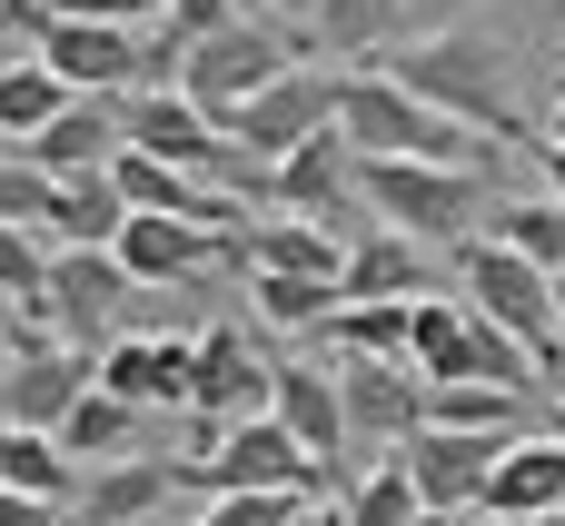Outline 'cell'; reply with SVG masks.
I'll return each instance as SVG.
<instances>
[{
  "label": "cell",
  "mask_w": 565,
  "mask_h": 526,
  "mask_svg": "<svg viewBox=\"0 0 565 526\" xmlns=\"http://www.w3.org/2000/svg\"><path fill=\"white\" fill-rule=\"evenodd\" d=\"M50 199H60V179H40L20 149L0 159V229H50Z\"/></svg>",
  "instance_id": "34"
},
{
  "label": "cell",
  "mask_w": 565,
  "mask_h": 526,
  "mask_svg": "<svg viewBox=\"0 0 565 526\" xmlns=\"http://www.w3.org/2000/svg\"><path fill=\"white\" fill-rule=\"evenodd\" d=\"M268 10H278V20H298V30L318 20V0H268Z\"/></svg>",
  "instance_id": "43"
},
{
  "label": "cell",
  "mask_w": 565,
  "mask_h": 526,
  "mask_svg": "<svg viewBox=\"0 0 565 526\" xmlns=\"http://www.w3.org/2000/svg\"><path fill=\"white\" fill-rule=\"evenodd\" d=\"M40 298H50V249H40V229H0V308L40 318Z\"/></svg>",
  "instance_id": "33"
},
{
  "label": "cell",
  "mask_w": 565,
  "mask_h": 526,
  "mask_svg": "<svg viewBox=\"0 0 565 526\" xmlns=\"http://www.w3.org/2000/svg\"><path fill=\"white\" fill-rule=\"evenodd\" d=\"M565 507V438H516L507 457H497V477H487V497H477V517L487 526H526V517H556Z\"/></svg>",
  "instance_id": "19"
},
{
  "label": "cell",
  "mask_w": 565,
  "mask_h": 526,
  "mask_svg": "<svg viewBox=\"0 0 565 526\" xmlns=\"http://www.w3.org/2000/svg\"><path fill=\"white\" fill-rule=\"evenodd\" d=\"M0 487H10V497H40V507H60V517H70L79 467L60 457V438H40V428H0Z\"/></svg>",
  "instance_id": "25"
},
{
  "label": "cell",
  "mask_w": 565,
  "mask_h": 526,
  "mask_svg": "<svg viewBox=\"0 0 565 526\" xmlns=\"http://www.w3.org/2000/svg\"><path fill=\"white\" fill-rule=\"evenodd\" d=\"M109 259L129 269V288H199V278L238 269V239L228 229H199V219H129Z\"/></svg>",
  "instance_id": "10"
},
{
  "label": "cell",
  "mask_w": 565,
  "mask_h": 526,
  "mask_svg": "<svg viewBox=\"0 0 565 526\" xmlns=\"http://www.w3.org/2000/svg\"><path fill=\"white\" fill-rule=\"evenodd\" d=\"M169 487H189L179 457H109V467L79 477L70 526H159V517H169Z\"/></svg>",
  "instance_id": "17"
},
{
  "label": "cell",
  "mask_w": 565,
  "mask_h": 526,
  "mask_svg": "<svg viewBox=\"0 0 565 526\" xmlns=\"http://www.w3.org/2000/svg\"><path fill=\"white\" fill-rule=\"evenodd\" d=\"M228 20H238V0H169V10H159V40H179V60H189V50L218 40Z\"/></svg>",
  "instance_id": "35"
},
{
  "label": "cell",
  "mask_w": 565,
  "mask_h": 526,
  "mask_svg": "<svg viewBox=\"0 0 565 526\" xmlns=\"http://www.w3.org/2000/svg\"><path fill=\"white\" fill-rule=\"evenodd\" d=\"M30 60H40L70 99H129L149 40H139V30H109V20H50V10L30 0Z\"/></svg>",
  "instance_id": "8"
},
{
  "label": "cell",
  "mask_w": 565,
  "mask_h": 526,
  "mask_svg": "<svg viewBox=\"0 0 565 526\" xmlns=\"http://www.w3.org/2000/svg\"><path fill=\"white\" fill-rule=\"evenodd\" d=\"M308 40H318L328 60H377V50L407 40V0H318Z\"/></svg>",
  "instance_id": "23"
},
{
  "label": "cell",
  "mask_w": 565,
  "mask_h": 526,
  "mask_svg": "<svg viewBox=\"0 0 565 526\" xmlns=\"http://www.w3.org/2000/svg\"><path fill=\"white\" fill-rule=\"evenodd\" d=\"M536 169H546V199L565 209V139H536Z\"/></svg>",
  "instance_id": "40"
},
{
  "label": "cell",
  "mask_w": 565,
  "mask_h": 526,
  "mask_svg": "<svg viewBox=\"0 0 565 526\" xmlns=\"http://www.w3.org/2000/svg\"><path fill=\"white\" fill-rule=\"evenodd\" d=\"M387 80H397L407 99H427L437 119H457V129L526 139V119H516V99H507V40H487V30H427V40H397Z\"/></svg>",
  "instance_id": "1"
},
{
  "label": "cell",
  "mask_w": 565,
  "mask_h": 526,
  "mask_svg": "<svg viewBox=\"0 0 565 526\" xmlns=\"http://www.w3.org/2000/svg\"><path fill=\"white\" fill-rule=\"evenodd\" d=\"M556 20H565V10H556Z\"/></svg>",
  "instance_id": "50"
},
{
  "label": "cell",
  "mask_w": 565,
  "mask_h": 526,
  "mask_svg": "<svg viewBox=\"0 0 565 526\" xmlns=\"http://www.w3.org/2000/svg\"><path fill=\"white\" fill-rule=\"evenodd\" d=\"M228 239H238V269H248V278H328V288H338V259H348L338 229L278 219V209H268V219H238Z\"/></svg>",
  "instance_id": "20"
},
{
  "label": "cell",
  "mask_w": 565,
  "mask_h": 526,
  "mask_svg": "<svg viewBox=\"0 0 565 526\" xmlns=\"http://www.w3.org/2000/svg\"><path fill=\"white\" fill-rule=\"evenodd\" d=\"M258 199L278 209V219H358V159H348V139L338 129H318L308 149H288L278 169H258Z\"/></svg>",
  "instance_id": "16"
},
{
  "label": "cell",
  "mask_w": 565,
  "mask_h": 526,
  "mask_svg": "<svg viewBox=\"0 0 565 526\" xmlns=\"http://www.w3.org/2000/svg\"><path fill=\"white\" fill-rule=\"evenodd\" d=\"M119 298H139V288H129V269H119L109 249H50V298H40V328H50L60 348H79V358H89V338L119 318Z\"/></svg>",
  "instance_id": "11"
},
{
  "label": "cell",
  "mask_w": 565,
  "mask_h": 526,
  "mask_svg": "<svg viewBox=\"0 0 565 526\" xmlns=\"http://www.w3.org/2000/svg\"><path fill=\"white\" fill-rule=\"evenodd\" d=\"M407 308H417V298L338 308V318H328V348H338V358H397V368H407Z\"/></svg>",
  "instance_id": "31"
},
{
  "label": "cell",
  "mask_w": 565,
  "mask_h": 526,
  "mask_svg": "<svg viewBox=\"0 0 565 526\" xmlns=\"http://www.w3.org/2000/svg\"><path fill=\"white\" fill-rule=\"evenodd\" d=\"M268 418L318 457V467H338L348 457V408H338V368H308V358H288L278 378H268Z\"/></svg>",
  "instance_id": "21"
},
{
  "label": "cell",
  "mask_w": 565,
  "mask_h": 526,
  "mask_svg": "<svg viewBox=\"0 0 565 526\" xmlns=\"http://www.w3.org/2000/svg\"><path fill=\"white\" fill-rule=\"evenodd\" d=\"M427 249H407L397 229H358L338 259V308H387V298H427Z\"/></svg>",
  "instance_id": "22"
},
{
  "label": "cell",
  "mask_w": 565,
  "mask_h": 526,
  "mask_svg": "<svg viewBox=\"0 0 565 526\" xmlns=\"http://www.w3.org/2000/svg\"><path fill=\"white\" fill-rule=\"evenodd\" d=\"M89 388L99 398H119V408H189L199 398V338H109L99 348V368H89Z\"/></svg>",
  "instance_id": "12"
},
{
  "label": "cell",
  "mask_w": 565,
  "mask_h": 526,
  "mask_svg": "<svg viewBox=\"0 0 565 526\" xmlns=\"http://www.w3.org/2000/svg\"><path fill=\"white\" fill-rule=\"evenodd\" d=\"M20 60H30V0L0 20V70H20Z\"/></svg>",
  "instance_id": "39"
},
{
  "label": "cell",
  "mask_w": 565,
  "mask_h": 526,
  "mask_svg": "<svg viewBox=\"0 0 565 526\" xmlns=\"http://www.w3.org/2000/svg\"><path fill=\"white\" fill-rule=\"evenodd\" d=\"M457 278H467V308L497 328V338H516L536 368H556L565 338H556V278L546 269H526L516 249H497V239H467L457 249Z\"/></svg>",
  "instance_id": "5"
},
{
  "label": "cell",
  "mask_w": 565,
  "mask_h": 526,
  "mask_svg": "<svg viewBox=\"0 0 565 526\" xmlns=\"http://www.w3.org/2000/svg\"><path fill=\"white\" fill-rule=\"evenodd\" d=\"M288 70H298V40H288V30L228 20L218 40H199V50L179 60V99H189L199 119H228V109H248L268 80H288Z\"/></svg>",
  "instance_id": "6"
},
{
  "label": "cell",
  "mask_w": 565,
  "mask_h": 526,
  "mask_svg": "<svg viewBox=\"0 0 565 526\" xmlns=\"http://www.w3.org/2000/svg\"><path fill=\"white\" fill-rule=\"evenodd\" d=\"M0 526H70V517L40 507V497H10V487H0Z\"/></svg>",
  "instance_id": "38"
},
{
  "label": "cell",
  "mask_w": 565,
  "mask_h": 526,
  "mask_svg": "<svg viewBox=\"0 0 565 526\" xmlns=\"http://www.w3.org/2000/svg\"><path fill=\"white\" fill-rule=\"evenodd\" d=\"M338 408H348V448H407L427 428V378L397 358H338Z\"/></svg>",
  "instance_id": "14"
},
{
  "label": "cell",
  "mask_w": 565,
  "mask_h": 526,
  "mask_svg": "<svg viewBox=\"0 0 565 526\" xmlns=\"http://www.w3.org/2000/svg\"><path fill=\"white\" fill-rule=\"evenodd\" d=\"M258 10H268V0H238V20H258Z\"/></svg>",
  "instance_id": "47"
},
{
  "label": "cell",
  "mask_w": 565,
  "mask_h": 526,
  "mask_svg": "<svg viewBox=\"0 0 565 526\" xmlns=\"http://www.w3.org/2000/svg\"><path fill=\"white\" fill-rule=\"evenodd\" d=\"M189 487L209 497H328V467L278 428V418H238L218 438H199V457H179Z\"/></svg>",
  "instance_id": "4"
},
{
  "label": "cell",
  "mask_w": 565,
  "mask_h": 526,
  "mask_svg": "<svg viewBox=\"0 0 565 526\" xmlns=\"http://www.w3.org/2000/svg\"><path fill=\"white\" fill-rule=\"evenodd\" d=\"M288 526H348V517H338V497H308V507H298Z\"/></svg>",
  "instance_id": "41"
},
{
  "label": "cell",
  "mask_w": 565,
  "mask_h": 526,
  "mask_svg": "<svg viewBox=\"0 0 565 526\" xmlns=\"http://www.w3.org/2000/svg\"><path fill=\"white\" fill-rule=\"evenodd\" d=\"M427 428H467V438H536V398H507V388H427Z\"/></svg>",
  "instance_id": "24"
},
{
  "label": "cell",
  "mask_w": 565,
  "mask_h": 526,
  "mask_svg": "<svg viewBox=\"0 0 565 526\" xmlns=\"http://www.w3.org/2000/svg\"><path fill=\"white\" fill-rule=\"evenodd\" d=\"M338 139H348V159H427V169H487L497 179V139L437 119L387 70H338Z\"/></svg>",
  "instance_id": "2"
},
{
  "label": "cell",
  "mask_w": 565,
  "mask_h": 526,
  "mask_svg": "<svg viewBox=\"0 0 565 526\" xmlns=\"http://www.w3.org/2000/svg\"><path fill=\"white\" fill-rule=\"evenodd\" d=\"M556 338H565V269H556Z\"/></svg>",
  "instance_id": "46"
},
{
  "label": "cell",
  "mask_w": 565,
  "mask_h": 526,
  "mask_svg": "<svg viewBox=\"0 0 565 526\" xmlns=\"http://www.w3.org/2000/svg\"><path fill=\"white\" fill-rule=\"evenodd\" d=\"M526 526H565V507H556V517H526Z\"/></svg>",
  "instance_id": "48"
},
{
  "label": "cell",
  "mask_w": 565,
  "mask_h": 526,
  "mask_svg": "<svg viewBox=\"0 0 565 526\" xmlns=\"http://www.w3.org/2000/svg\"><path fill=\"white\" fill-rule=\"evenodd\" d=\"M487 169H427V159H358V209L377 229H397L407 249H467L487 209Z\"/></svg>",
  "instance_id": "3"
},
{
  "label": "cell",
  "mask_w": 565,
  "mask_h": 526,
  "mask_svg": "<svg viewBox=\"0 0 565 526\" xmlns=\"http://www.w3.org/2000/svg\"><path fill=\"white\" fill-rule=\"evenodd\" d=\"M0 418H10V318H0Z\"/></svg>",
  "instance_id": "42"
},
{
  "label": "cell",
  "mask_w": 565,
  "mask_h": 526,
  "mask_svg": "<svg viewBox=\"0 0 565 526\" xmlns=\"http://www.w3.org/2000/svg\"><path fill=\"white\" fill-rule=\"evenodd\" d=\"M0 159H10V139H0Z\"/></svg>",
  "instance_id": "49"
},
{
  "label": "cell",
  "mask_w": 565,
  "mask_h": 526,
  "mask_svg": "<svg viewBox=\"0 0 565 526\" xmlns=\"http://www.w3.org/2000/svg\"><path fill=\"white\" fill-rule=\"evenodd\" d=\"M318 129H338V80H328V70H308V60H298L288 80H268L248 109H228V119H218V139H228V159H238V169H278V159H288V149H308Z\"/></svg>",
  "instance_id": "7"
},
{
  "label": "cell",
  "mask_w": 565,
  "mask_h": 526,
  "mask_svg": "<svg viewBox=\"0 0 565 526\" xmlns=\"http://www.w3.org/2000/svg\"><path fill=\"white\" fill-rule=\"evenodd\" d=\"M546 139H565V80H556V109H546Z\"/></svg>",
  "instance_id": "44"
},
{
  "label": "cell",
  "mask_w": 565,
  "mask_h": 526,
  "mask_svg": "<svg viewBox=\"0 0 565 526\" xmlns=\"http://www.w3.org/2000/svg\"><path fill=\"white\" fill-rule=\"evenodd\" d=\"M50 20H109V30H139V20H159L169 0H40Z\"/></svg>",
  "instance_id": "36"
},
{
  "label": "cell",
  "mask_w": 565,
  "mask_h": 526,
  "mask_svg": "<svg viewBox=\"0 0 565 526\" xmlns=\"http://www.w3.org/2000/svg\"><path fill=\"white\" fill-rule=\"evenodd\" d=\"M546 398H556V408H565V358H556V368H546Z\"/></svg>",
  "instance_id": "45"
},
{
  "label": "cell",
  "mask_w": 565,
  "mask_h": 526,
  "mask_svg": "<svg viewBox=\"0 0 565 526\" xmlns=\"http://www.w3.org/2000/svg\"><path fill=\"white\" fill-rule=\"evenodd\" d=\"M119 149H129V99H70L20 159H30L40 179H99Z\"/></svg>",
  "instance_id": "18"
},
{
  "label": "cell",
  "mask_w": 565,
  "mask_h": 526,
  "mask_svg": "<svg viewBox=\"0 0 565 526\" xmlns=\"http://www.w3.org/2000/svg\"><path fill=\"white\" fill-rule=\"evenodd\" d=\"M497 438H467V428H417L407 448H397V467H407V487H417V507L427 517H467L477 497H487V477H497Z\"/></svg>",
  "instance_id": "15"
},
{
  "label": "cell",
  "mask_w": 565,
  "mask_h": 526,
  "mask_svg": "<svg viewBox=\"0 0 565 526\" xmlns=\"http://www.w3.org/2000/svg\"><path fill=\"white\" fill-rule=\"evenodd\" d=\"M60 457L89 477V467H109V457H139V408H119V398H79L70 418H60Z\"/></svg>",
  "instance_id": "26"
},
{
  "label": "cell",
  "mask_w": 565,
  "mask_h": 526,
  "mask_svg": "<svg viewBox=\"0 0 565 526\" xmlns=\"http://www.w3.org/2000/svg\"><path fill=\"white\" fill-rule=\"evenodd\" d=\"M248 298H258V328H318L328 338V318H338L328 278H248Z\"/></svg>",
  "instance_id": "32"
},
{
  "label": "cell",
  "mask_w": 565,
  "mask_h": 526,
  "mask_svg": "<svg viewBox=\"0 0 565 526\" xmlns=\"http://www.w3.org/2000/svg\"><path fill=\"white\" fill-rule=\"evenodd\" d=\"M487 239H497V249H516V259H526V269H546V278L565 269V209H556V199H507V209L487 219Z\"/></svg>",
  "instance_id": "28"
},
{
  "label": "cell",
  "mask_w": 565,
  "mask_h": 526,
  "mask_svg": "<svg viewBox=\"0 0 565 526\" xmlns=\"http://www.w3.org/2000/svg\"><path fill=\"white\" fill-rule=\"evenodd\" d=\"M119 229H129V209H119L109 169L99 179H60V199H50V239L60 249H119Z\"/></svg>",
  "instance_id": "27"
},
{
  "label": "cell",
  "mask_w": 565,
  "mask_h": 526,
  "mask_svg": "<svg viewBox=\"0 0 565 526\" xmlns=\"http://www.w3.org/2000/svg\"><path fill=\"white\" fill-rule=\"evenodd\" d=\"M89 368H99V358L60 348L40 318H10V418H0V428H40V438H60V418L89 398Z\"/></svg>",
  "instance_id": "9"
},
{
  "label": "cell",
  "mask_w": 565,
  "mask_h": 526,
  "mask_svg": "<svg viewBox=\"0 0 565 526\" xmlns=\"http://www.w3.org/2000/svg\"><path fill=\"white\" fill-rule=\"evenodd\" d=\"M467 10H477V0H407V40H427V30H467Z\"/></svg>",
  "instance_id": "37"
},
{
  "label": "cell",
  "mask_w": 565,
  "mask_h": 526,
  "mask_svg": "<svg viewBox=\"0 0 565 526\" xmlns=\"http://www.w3.org/2000/svg\"><path fill=\"white\" fill-rule=\"evenodd\" d=\"M268 378H278V358H258V338L238 328V318H218V328H199V438H218V428H238V418H268Z\"/></svg>",
  "instance_id": "13"
},
{
  "label": "cell",
  "mask_w": 565,
  "mask_h": 526,
  "mask_svg": "<svg viewBox=\"0 0 565 526\" xmlns=\"http://www.w3.org/2000/svg\"><path fill=\"white\" fill-rule=\"evenodd\" d=\"M60 109H70V90H60V80H50L40 60L0 70V139H10V149H30V139H40V129H50Z\"/></svg>",
  "instance_id": "29"
},
{
  "label": "cell",
  "mask_w": 565,
  "mask_h": 526,
  "mask_svg": "<svg viewBox=\"0 0 565 526\" xmlns=\"http://www.w3.org/2000/svg\"><path fill=\"white\" fill-rule=\"evenodd\" d=\"M338 517H348V526H427V507H417L407 467H397V457H377L358 487H338Z\"/></svg>",
  "instance_id": "30"
}]
</instances>
